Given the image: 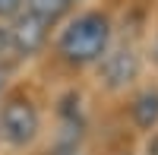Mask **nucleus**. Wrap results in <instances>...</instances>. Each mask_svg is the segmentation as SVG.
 Returning a JSON list of instances; mask_svg holds the SVG:
<instances>
[{
  "instance_id": "nucleus-1",
  "label": "nucleus",
  "mask_w": 158,
  "mask_h": 155,
  "mask_svg": "<svg viewBox=\"0 0 158 155\" xmlns=\"http://www.w3.org/2000/svg\"><path fill=\"white\" fill-rule=\"evenodd\" d=\"M111 44V22L101 13H82L60 32L57 51L70 63H95Z\"/></svg>"
},
{
  "instance_id": "nucleus-2",
  "label": "nucleus",
  "mask_w": 158,
  "mask_h": 155,
  "mask_svg": "<svg viewBox=\"0 0 158 155\" xmlns=\"http://www.w3.org/2000/svg\"><path fill=\"white\" fill-rule=\"evenodd\" d=\"M0 130L13 146H25L38 136V111L25 98H10L0 114Z\"/></svg>"
},
{
  "instance_id": "nucleus-3",
  "label": "nucleus",
  "mask_w": 158,
  "mask_h": 155,
  "mask_svg": "<svg viewBox=\"0 0 158 155\" xmlns=\"http://www.w3.org/2000/svg\"><path fill=\"white\" fill-rule=\"evenodd\" d=\"M98 73H101V82L108 86V89H127L139 76V54H136L133 48L104 51Z\"/></svg>"
},
{
  "instance_id": "nucleus-4",
  "label": "nucleus",
  "mask_w": 158,
  "mask_h": 155,
  "mask_svg": "<svg viewBox=\"0 0 158 155\" xmlns=\"http://www.w3.org/2000/svg\"><path fill=\"white\" fill-rule=\"evenodd\" d=\"M13 44H16V54H35V51H41L44 38H48V22H41L38 16H32L29 10L25 13H16V22H13Z\"/></svg>"
},
{
  "instance_id": "nucleus-5",
  "label": "nucleus",
  "mask_w": 158,
  "mask_h": 155,
  "mask_svg": "<svg viewBox=\"0 0 158 155\" xmlns=\"http://www.w3.org/2000/svg\"><path fill=\"white\" fill-rule=\"evenodd\" d=\"M130 114H133V124L139 130L152 133L158 127V89H142L130 105Z\"/></svg>"
},
{
  "instance_id": "nucleus-6",
  "label": "nucleus",
  "mask_w": 158,
  "mask_h": 155,
  "mask_svg": "<svg viewBox=\"0 0 158 155\" xmlns=\"http://www.w3.org/2000/svg\"><path fill=\"white\" fill-rule=\"evenodd\" d=\"M22 6L29 10L32 16H38L41 22H48V25H51V22H57L63 13L70 10V0H25Z\"/></svg>"
},
{
  "instance_id": "nucleus-7",
  "label": "nucleus",
  "mask_w": 158,
  "mask_h": 155,
  "mask_svg": "<svg viewBox=\"0 0 158 155\" xmlns=\"http://www.w3.org/2000/svg\"><path fill=\"white\" fill-rule=\"evenodd\" d=\"M10 54H16V44H13L10 29H3V25H0V60H6Z\"/></svg>"
},
{
  "instance_id": "nucleus-8",
  "label": "nucleus",
  "mask_w": 158,
  "mask_h": 155,
  "mask_svg": "<svg viewBox=\"0 0 158 155\" xmlns=\"http://www.w3.org/2000/svg\"><path fill=\"white\" fill-rule=\"evenodd\" d=\"M25 0H0V19L3 16H16V13L22 10Z\"/></svg>"
},
{
  "instance_id": "nucleus-9",
  "label": "nucleus",
  "mask_w": 158,
  "mask_h": 155,
  "mask_svg": "<svg viewBox=\"0 0 158 155\" xmlns=\"http://www.w3.org/2000/svg\"><path fill=\"white\" fill-rule=\"evenodd\" d=\"M149 155H158V130H152V143H149Z\"/></svg>"
},
{
  "instance_id": "nucleus-10",
  "label": "nucleus",
  "mask_w": 158,
  "mask_h": 155,
  "mask_svg": "<svg viewBox=\"0 0 158 155\" xmlns=\"http://www.w3.org/2000/svg\"><path fill=\"white\" fill-rule=\"evenodd\" d=\"M152 57H155V63H158V38H155V44H152Z\"/></svg>"
},
{
  "instance_id": "nucleus-11",
  "label": "nucleus",
  "mask_w": 158,
  "mask_h": 155,
  "mask_svg": "<svg viewBox=\"0 0 158 155\" xmlns=\"http://www.w3.org/2000/svg\"><path fill=\"white\" fill-rule=\"evenodd\" d=\"M0 86H3V70H0Z\"/></svg>"
}]
</instances>
